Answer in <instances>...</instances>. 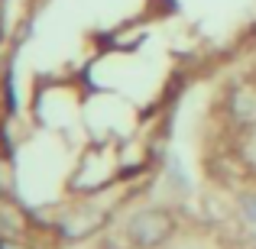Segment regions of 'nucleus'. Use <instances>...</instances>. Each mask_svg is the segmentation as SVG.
<instances>
[{
    "label": "nucleus",
    "mask_w": 256,
    "mask_h": 249,
    "mask_svg": "<svg viewBox=\"0 0 256 249\" xmlns=\"http://www.w3.org/2000/svg\"><path fill=\"white\" fill-rule=\"evenodd\" d=\"M230 113L237 123H256V84H240L230 94Z\"/></svg>",
    "instance_id": "nucleus-2"
},
{
    "label": "nucleus",
    "mask_w": 256,
    "mask_h": 249,
    "mask_svg": "<svg viewBox=\"0 0 256 249\" xmlns=\"http://www.w3.org/2000/svg\"><path fill=\"white\" fill-rule=\"evenodd\" d=\"M94 227H100V214H75V217H68L62 224V230H65V237H84V233H91Z\"/></svg>",
    "instance_id": "nucleus-3"
},
{
    "label": "nucleus",
    "mask_w": 256,
    "mask_h": 249,
    "mask_svg": "<svg viewBox=\"0 0 256 249\" xmlns=\"http://www.w3.org/2000/svg\"><path fill=\"white\" fill-rule=\"evenodd\" d=\"M246 214H250V220H256V198H246Z\"/></svg>",
    "instance_id": "nucleus-5"
},
{
    "label": "nucleus",
    "mask_w": 256,
    "mask_h": 249,
    "mask_svg": "<svg viewBox=\"0 0 256 249\" xmlns=\"http://www.w3.org/2000/svg\"><path fill=\"white\" fill-rule=\"evenodd\" d=\"M0 249H26L23 243H13V240H0Z\"/></svg>",
    "instance_id": "nucleus-4"
},
{
    "label": "nucleus",
    "mask_w": 256,
    "mask_h": 249,
    "mask_svg": "<svg viewBox=\"0 0 256 249\" xmlns=\"http://www.w3.org/2000/svg\"><path fill=\"white\" fill-rule=\"evenodd\" d=\"M172 230H175V220L166 211H140L136 217L126 224V237L140 249H152V246L166 243V240L172 237Z\"/></svg>",
    "instance_id": "nucleus-1"
}]
</instances>
